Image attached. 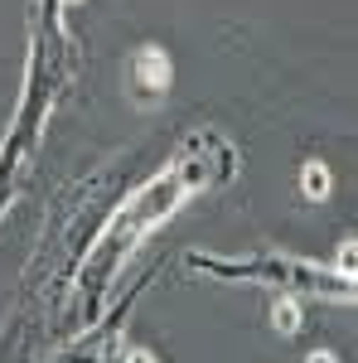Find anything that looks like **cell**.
<instances>
[{"label":"cell","instance_id":"obj_1","mask_svg":"<svg viewBox=\"0 0 358 363\" xmlns=\"http://www.w3.org/2000/svg\"><path fill=\"white\" fill-rule=\"evenodd\" d=\"M136 78L150 92H165L169 87V58H165V49H155V44H145L136 54Z\"/></svg>","mask_w":358,"mask_h":363},{"label":"cell","instance_id":"obj_2","mask_svg":"<svg viewBox=\"0 0 358 363\" xmlns=\"http://www.w3.org/2000/svg\"><path fill=\"white\" fill-rule=\"evenodd\" d=\"M272 325L281 335H296V330H301V301H296V296H281L272 306Z\"/></svg>","mask_w":358,"mask_h":363},{"label":"cell","instance_id":"obj_3","mask_svg":"<svg viewBox=\"0 0 358 363\" xmlns=\"http://www.w3.org/2000/svg\"><path fill=\"white\" fill-rule=\"evenodd\" d=\"M301 194L315 199V203L330 199V169H325V165H305L301 169Z\"/></svg>","mask_w":358,"mask_h":363},{"label":"cell","instance_id":"obj_4","mask_svg":"<svg viewBox=\"0 0 358 363\" xmlns=\"http://www.w3.org/2000/svg\"><path fill=\"white\" fill-rule=\"evenodd\" d=\"M339 277H354V238L339 242Z\"/></svg>","mask_w":358,"mask_h":363},{"label":"cell","instance_id":"obj_5","mask_svg":"<svg viewBox=\"0 0 358 363\" xmlns=\"http://www.w3.org/2000/svg\"><path fill=\"white\" fill-rule=\"evenodd\" d=\"M126 363H155V359H150L145 349H131V354H126Z\"/></svg>","mask_w":358,"mask_h":363},{"label":"cell","instance_id":"obj_6","mask_svg":"<svg viewBox=\"0 0 358 363\" xmlns=\"http://www.w3.org/2000/svg\"><path fill=\"white\" fill-rule=\"evenodd\" d=\"M305 363H339V359H334V354H325V349H320V354H310V359H305Z\"/></svg>","mask_w":358,"mask_h":363},{"label":"cell","instance_id":"obj_7","mask_svg":"<svg viewBox=\"0 0 358 363\" xmlns=\"http://www.w3.org/2000/svg\"><path fill=\"white\" fill-rule=\"evenodd\" d=\"M63 5H78V0H63Z\"/></svg>","mask_w":358,"mask_h":363}]
</instances>
